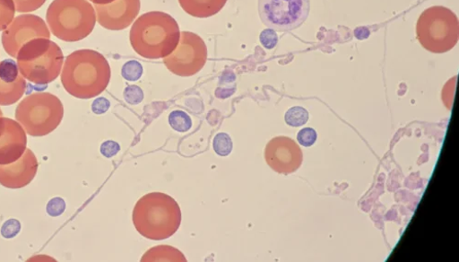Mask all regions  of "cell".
<instances>
[{"instance_id":"1","label":"cell","mask_w":459,"mask_h":262,"mask_svg":"<svg viewBox=\"0 0 459 262\" xmlns=\"http://www.w3.org/2000/svg\"><path fill=\"white\" fill-rule=\"evenodd\" d=\"M111 66L101 54L83 49L70 54L65 61L61 83L65 92L78 99H92L108 87Z\"/></svg>"},{"instance_id":"2","label":"cell","mask_w":459,"mask_h":262,"mask_svg":"<svg viewBox=\"0 0 459 262\" xmlns=\"http://www.w3.org/2000/svg\"><path fill=\"white\" fill-rule=\"evenodd\" d=\"M180 37L178 22L161 12L141 15L130 31V42L134 52L152 60L169 56L179 45Z\"/></svg>"},{"instance_id":"3","label":"cell","mask_w":459,"mask_h":262,"mask_svg":"<svg viewBox=\"0 0 459 262\" xmlns=\"http://www.w3.org/2000/svg\"><path fill=\"white\" fill-rule=\"evenodd\" d=\"M133 223L141 236L152 240H164L180 229L181 208L168 195L149 194L136 203L133 211Z\"/></svg>"},{"instance_id":"4","label":"cell","mask_w":459,"mask_h":262,"mask_svg":"<svg viewBox=\"0 0 459 262\" xmlns=\"http://www.w3.org/2000/svg\"><path fill=\"white\" fill-rule=\"evenodd\" d=\"M47 22L59 40L80 42L92 32L96 13L88 0H54L47 13Z\"/></svg>"},{"instance_id":"5","label":"cell","mask_w":459,"mask_h":262,"mask_svg":"<svg viewBox=\"0 0 459 262\" xmlns=\"http://www.w3.org/2000/svg\"><path fill=\"white\" fill-rule=\"evenodd\" d=\"M63 64L64 55L59 46L45 39L28 42L17 56V65L22 77L38 85L55 82Z\"/></svg>"},{"instance_id":"6","label":"cell","mask_w":459,"mask_h":262,"mask_svg":"<svg viewBox=\"0 0 459 262\" xmlns=\"http://www.w3.org/2000/svg\"><path fill=\"white\" fill-rule=\"evenodd\" d=\"M15 118L26 134L45 136L61 124L64 106L56 96L49 92H35L19 103Z\"/></svg>"},{"instance_id":"7","label":"cell","mask_w":459,"mask_h":262,"mask_svg":"<svg viewBox=\"0 0 459 262\" xmlns=\"http://www.w3.org/2000/svg\"><path fill=\"white\" fill-rule=\"evenodd\" d=\"M417 39L435 54L449 52L458 43L459 22L449 9L436 6L423 12L417 22Z\"/></svg>"},{"instance_id":"8","label":"cell","mask_w":459,"mask_h":262,"mask_svg":"<svg viewBox=\"0 0 459 262\" xmlns=\"http://www.w3.org/2000/svg\"><path fill=\"white\" fill-rule=\"evenodd\" d=\"M259 14L263 23L274 31H292L307 19L309 0H259Z\"/></svg>"},{"instance_id":"9","label":"cell","mask_w":459,"mask_h":262,"mask_svg":"<svg viewBox=\"0 0 459 262\" xmlns=\"http://www.w3.org/2000/svg\"><path fill=\"white\" fill-rule=\"evenodd\" d=\"M207 48L201 37L194 32H181L178 48L164 58L166 67L176 76L192 77L204 66Z\"/></svg>"},{"instance_id":"10","label":"cell","mask_w":459,"mask_h":262,"mask_svg":"<svg viewBox=\"0 0 459 262\" xmlns=\"http://www.w3.org/2000/svg\"><path fill=\"white\" fill-rule=\"evenodd\" d=\"M50 35L49 28L41 17L32 14L20 15L4 31L3 46L9 56L17 58L19 51L25 44L34 39H50Z\"/></svg>"},{"instance_id":"11","label":"cell","mask_w":459,"mask_h":262,"mask_svg":"<svg viewBox=\"0 0 459 262\" xmlns=\"http://www.w3.org/2000/svg\"><path fill=\"white\" fill-rule=\"evenodd\" d=\"M265 161L269 167L281 174L297 171L303 162V154L299 144L287 136L273 138L265 147Z\"/></svg>"},{"instance_id":"12","label":"cell","mask_w":459,"mask_h":262,"mask_svg":"<svg viewBox=\"0 0 459 262\" xmlns=\"http://www.w3.org/2000/svg\"><path fill=\"white\" fill-rule=\"evenodd\" d=\"M140 8V0H115L110 4H94L99 24L110 31L128 28L136 19Z\"/></svg>"},{"instance_id":"13","label":"cell","mask_w":459,"mask_h":262,"mask_svg":"<svg viewBox=\"0 0 459 262\" xmlns=\"http://www.w3.org/2000/svg\"><path fill=\"white\" fill-rule=\"evenodd\" d=\"M27 146L26 132L16 121L0 118V165L19 161Z\"/></svg>"},{"instance_id":"14","label":"cell","mask_w":459,"mask_h":262,"mask_svg":"<svg viewBox=\"0 0 459 262\" xmlns=\"http://www.w3.org/2000/svg\"><path fill=\"white\" fill-rule=\"evenodd\" d=\"M39 162L30 149L26 148L22 158L8 165H0V184L8 189H22L37 175Z\"/></svg>"},{"instance_id":"15","label":"cell","mask_w":459,"mask_h":262,"mask_svg":"<svg viewBox=\"0 0 459 262\" xmlns=\"http://www.w3.org/2000/svg\"><path fill=\"white\" fill-rule=\"evenodd\" d=\"M27 83L13 59L0 62V106L18 102L26 92Z\"/></svg>"},{"instance_id":"16","label":"cell","mask_w":459,"mask_h":262,"mask_svg":"<svg viewBox=\"0 0 459 262\" xmlns=\"http://www.w3.org/2000/svg\"><path fill=\"white\" fill-rule=\"evenodd\" d=\"M228 0H179L183 10L195 18H209L218 14Z\"/></svg>"},{"instance_id":"17","label":"cell","mask_w":459,"mask_h":262,"mask_svg":"<svg viewBox=\"0 0 459 262\" xmlns=\"http://www.w3.org/2000/svg\"><path fill=\"white\" fill-rule=\"evenodd\" d=\"M143 261H186V257L172 247L160 246L150 249L141 259Z\"/></svg>"},{"instance_id":"18","label":"cell","mask_w":459,"mask_h":262,"mask_svg":"<svg viewBox=\"0 0 459 262\" xmlns=\"http://www.w3.org/2000/svg\"><path fill=\"white\" fill-rule=\"evenodd\" d=\"M169 124L173 130L186 133L192 128L193 121L186 111L176 109L169 114Z\"/></svg>"},{"instance_id":"19","label":"cell","mask_w":459,"mask_h":262,"mask_svg":"<svg viewBox=\"0 0 459 262\" xmlns=\"http://www.w3.org/2000/svg\"><path fill=\"white\" fill-rule=\"evenodd\" d=\"M309 118L308 111L300 106L290 108L285 116V121L291 127H300L305 126Z\"/></svg>"},{"instance_id":"20","label":"cell","mask_w":459,"mask_h":262,"mask_svg":"<svg viewBox=\"0 0 459 262\" xmlns=\"http://www.w3.org/2000/svg\"><path fill=\"white\" fill-rule=\"evenodd\" d=\"M15 12L13 0H0V31H4L13 22Z\"/></svg>"},{"instance_id":"21","label":"cell","mask_w":459,"mask_h":262,"mask_svg":"<svg viewBox=\"0 0 459 262\" xmlns=\"http://www.w3.org/2000/svg\"><path fill=\"white\" fill-rule=\"evenodd\" d=\"M214 152L221 157H228L232 153L233 142L227 133L218 134L213 141Z\"/></svg>"},{"instance_id":"22","label":"cell","mask_w":459,"mask_h":262,"mask_svg":"<svg viewBox=\"0 0 459 262\" xmlns=\"http://www.w3.org/2000/svg\"><path fill=\"white\" fill-rule=\"evenodd\" d=\"M143 66L135 60L128 61L122 68V76L127 82H137L143 77Z\"/></svg>"},{"instance_id":"23","label":"cell","mask_w":459,"mask_h":262,"mask_svg":"<svg viewBox=\"0 0 459 262\" xmlns=\"http://www.w3.org/2000/svg\"><path fill=\"white\" fill-rule=\"evenodd\" d=\"M17 13H28L39 10L47 0H13Z\"/></svg>"},{"instance_id":"24","label":"cell","mask_w":459,"mask_h":262,"mask_svg":"<svg viewBox=\"0 0 459 262\" xmlns=\"http://www.w3.org/2000/svg\"><path fill=\"white\" fill-rule=\"evenodd\" d=\"M21 230L22 224L20 221L13 218L7 220L3 224L2 231H0V233H2V236L4 239L11 240L18 236V234L21 232Z\"/></svg>"},{"instance_id":"25","label":"cell","mask_w":459,"mask_h":262,"mask_svg":"<svg viewBox=\"0 0 459 262\" xmlns=\"http://www.w3.org/2000/svg\"><path fill=\"white\" fill-rule=\"evenodd\" d=\"M124 98L130 105H137L144 100V92L138 86H127L124 92Z\"/></svg>"},{"instance_id":"26","label":"cell","mask_w":459,"mask_h":262,"mask_svg":"<svg viewBox=\"0 0 459 262\" xmlns=\"http://www.w3.org/2000/svg\"><path fill=\"white\" fill-rule=\"evenodd\" d=\"M260 42L266 49H273L278 43V35L271 28L264 30L260 34Z\"/></svg>"},{"instance_id":"27","label":"cell","mask_w":459,"mask_h":262,"mask_svg":"<svg viewBox=\"0 0 459 262\" xmlns=\"http://www.w3.org/2000/svg\"><path fill=\"white\" fill-rule=\"evenodd\" d=\"M121 151L120 144L113 140H108L101 144L100 153L105 158H113L117 156Z\"/></svg>"},{"instance_id":"28","label":"cell","mask_w":459,"mask_h":262,"mask_svg":"<svg viewBox=\"0 0 459 262\" xmlns=\"http://www.w3.org/2000/svg\"><path fill=\"white\" fill-rule=\"evenodd\" d=\"M66 205L61 197H55L47 205V212L52 217H57L64 214Z\"/></svg>"},{"instance_id":"29","label":"cell","mask_w":459,"mask_h":262,"mask_svg":"<svg viewBox=\"0 0 459 262\" xmlns=\"http://www.w3.org/2000/svg\"><path fill=\"white\" fill-rule=\"evenodd\" d=\"M317 138L316 132L313 128H303L298 134V141L305 147L312 146Z\"/></svg>"},{"instance_id":"30","label":"cell","mask_w":459,"mask_h":262,"mask_svg":"<svg viewBox=\"0 0 459 262\" xmlns=\"http://www.w3.org/2000/svg\"><path fill=\"white\" fill-rule=\"evenodd\" d=\"M110 107L111 103L109 100L104 97H100L92 102L91 109L95 115L100 116L105 114V112H108Z\"/></svg>"},{"instance_id":"31","label":"cell","mask_w":459,"mask_h":262,"mask_svg":"<svg viewBox=\"0 0 459 262\" xmlns=\"http://www.w3.org/2000/svg\"><path fill=\"white\" fill-rule=\"evenodd\" d=\"M355 35L359 40H365V39H368V36L370 35V31L366 27H359V28L356 29Z\"/></svg>"},{"instance_id":"32","label":"cell","mask_w":459,"mask_h":262,"mask_svg":"<svg viewBox=\"0 0 459 262\" xmlns=\"http://www.w3.org/2000/svg\"><path fill=\"white\" fill-rule=\"evenodd\" d=\"M93 4L96 5H106L115 2V0H90Z\"/></svg>"},{"instance_id":"33","label":"cell","mask_w":459,"mask_h":262,"mask_svg":"<svg viewBox=\"0 0 459 262\" xmlns=\"http://www.w3.org/2000/svg\"><path fill=\"white\" fill-rule=\"evenodd\" d=\"M4 117V112L2 110V109H0V118H3Z\"/></svg>"}]
</instances>
